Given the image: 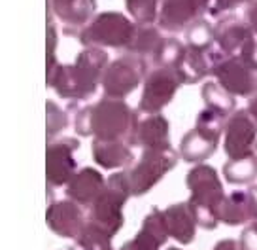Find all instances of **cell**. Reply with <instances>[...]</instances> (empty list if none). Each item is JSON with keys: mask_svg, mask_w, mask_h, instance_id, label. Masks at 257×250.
Listing matches in <instances>:
<instances>
[{"mask_svg": "<svg viewBox=\"0 0 257 250\" xmlns=\"http://www.w3.org/2000/svg\"><path fill=\"white\" fill-rule=\"evenodd\" d=\"M138 127V114L123 103V99L104 97L96 105L83 106L74 120V129L81 137L93 135L102 140H125L128 146L135 144Z\"/></svg>", "mask_w": 257, "mask_h": 250, "instance_id": "obj_1", "label": "cell"}, {"mask_svg": "<svg viewBox=\"0 0 257 250\" xmlns=\"http://www.w3.org/2000/svg\"><path fill=\"white\" fill-rule=\"evenodd\" d=\"M108 65V53L96 46H85L72 65L57 63L53 72L48 76V86L57 95L70 101H85L96 91L102 72Z\"/></svg>", "mask_w": 257, "mask_h": 250, "instance_id": "obj_2", "label": "cell"}, {"mask_svg": "<svg viewBox=\"0 0 257 250\" xmlns=\"http://www.w3.org/2000/svg\"><path fill=\"white\" fill-rule=\"evenodd\" d=\"M187 188L191 192L189 205L195 212L197 226L214 229L217 226V210L225 197L223 184L217 177L216 169L206 163H197L187 175Z\"/></svg>", "mask_w": 257, "mask_h": 250, "instance_id": "obj_3", "label": "cell"}, {"mask_svg": "<svg viewBox=\"0 0 257 250\" xmlns=\"http://www.w3.org/2000/svg\"><path fill=\"white\" fill-rule=\"evenodd\" d=\"M131 195L127 173H115L106 180L102 194L89 207V222L113 237L123 226V205Z\"/></svg>", "mask_w": 257, "mask_h": 250, "instance_id": "obj_4", "label": "cell"}, {"mask_svg": "<svg viewBox=\"0 0 257 250\" xmlns=\"http://www.w3.org/2000/svg\"><path fill=\"white\" fill-rule=\"evenodd\" d=\"M137 23L119 12H104L89 21L78 34V40L83 46L96 48H115L125 49L133 38Z\"/></svg>", "mask_w": 257, "mask_h": 250, "instance_id": "obj_5", "label": "cell"}, {"mask_svg": "<svg viewBox=\"0 0 257 250\" xmlns=\"http://www.w3.org/2000/svg\"><path fill=\"white\" fill-rule=\"evenodd\" d=\"M223 116L204 108L197 116V125L191 129L180 142V155L187 163H202L206 161L212 153L216 152L221 131L225 125Z\"/></svg>", "mask_w": 257, "mask_h": 250, "instance_id": "obj_6", "label": "cell"}, {"mask_svg": "<svg viewBox=\"0 0 257 250\" xmlns=\"http://www.w3.org/2000/svg\"><path fill=\"white\" fill-rule=\"evenodd\" d=\"M178 153L172 148H144L140 161L127 169L131 195H144L159 182L170 169H174Z\"/></svg>", "mask_w": 257, "mask_h": 250, "instance_id": "obj_7", "label": "cell"}, {"mask_svg": "<svg viewBox=\"0 0 257 250\" xmlns=\"http://www.w3.org/2000/svg\"><path fill=\"white\" fill-rule=\"evenodd\" d=\"M212 76L221 88H225L234 97L257 95V61L251 57H223L212 68Z\"/></svg>", "mask_w": 257, "mask_h": 250, "instance_id": "obj_8", "label": "cell"}, {"mask_svg": "<svg viewBox=\"0 0 257 250\" xmlns=\"http://www.w3.org/2000/svg\"><path fill=\"white\" fill-rule=\"evenodd\" d=\"M148 68H150V61L133 53H127L108 63L100 78L104 93L113 99H125L144 80Z\"/></svg>", "mask_w": 257, "mask_h": 250, "instance_id": "obj_9", "label": "cell"}, {"mask_svg": "<svg viewBox=\"0 0 257 250\" xmlns=\"http://www.w3.org/2000/svg\"><path fill=\"white\" fill-rule=\"evenodd\" d=\"M144 93L138 105V112L159 114L184 86L182 72L176 66H155L144 78Z\"/></svg>", "mask_w": 257, "mask_h": 250, "instance_id": "obj_10", "label": "cell"}, {"mask_svg": "<svg viewBox=\"0 0 257 250\" xmlns=\"http://www.w3.org/2000/svg\"><path fill=\"white\" fill-rule=\"evenodd\" d=\"M214 46L223 57L244 55L257 61V36L236 17H225L214 27Z\"/></svg>", "mask_w": 257, "mask_h": 250, "instance_id": "obj_11", "label": "cell"}, {"mask_svg": "<svg viewBox=\"0 0 257 250\" xmlns=\"http://www.w3.org/2000/svg\"><path fill=\"white\" fill-rule=\"evenodd\" d=\"M257 118L246 110H236L225 120V153L229 159L246 157L255 152Z\"/></svg>", "mask_w": 257, "mask_h": 250, "instance_id": "obj_12", "label": "cell"}, {"mask_svg": "<svg viewBox=\"0 0 257 250\" xmlns=\"http://www.w3.org/2000/svg\"><path fill=\"white\" fill-rule=\"evenodd\" d=\"M80 148V142L72 137H64L61 140L49 142L46 152V175L49 188L64 186L76 173L74 152Z\"/></svg>", "mask_w": 257, "mask_h": 250, "instance_id": "obj_13", "label": "cell"}, {"mask_svg": "<svg viewBox=\"0 0 257 250\" xmlns=\"http://www.w3.org/2000/svg\"><path fill=\"white\" fill-rule=\"evenodd\" d=\"M208 8L210 0H163L157 23L167 33H182Z\"/></svg>", "mask_w": 257, "mask_h": 250, "instance_id": "obj_14", "label": "cell"}, {"mask_svg": "<svg viewBox=\"0 0 257 250\" xmlns=\"http://www.w3.org/2000/svg\"><path fill=\"white\" fill-rule=\"evenodd\" d=\"M48 10L64 25L66 36H76L95 17L96 0H48Z\"/></svg>", "mask_w": 257, "mask_h": 250, "instance_id": "obj_15", "label": "cell"}, {"mask_svg": "<svg viewBox=\"0 0 257 250\" xmlns=\"http://www.w3.org/2000/svg\"><path fill=\"white\" fill-rule=\"evenodd\" d=\"M219 59L223 55L219 53V49L212 44V46H191L185 44V51L180 63V72L184 78V84H197L202 78H206L212 74V68L216 66Z\"/></svg>", "mask_w": 257, "mask_h": 250, "instance_id": "obj_16", "label": "cell"}, {"mask_svg": "<svg viewBox=\"0 0 257 250\" xmlns=\"http://www.w3.org/2000/svg\"><path fill=\"white\" fill-rule=\"evenodd\" d=\"M217 220L225 222L227 226H238L249 220H257V186L225 195L217 210Z\"/></svg>", "mask_w": 257, "mask_h": 250, "instance_id": "obj_17", "label": "cell"}, {"mask_svg": "<svg viewBox=\"0 0 257 250\" xmlns=\"http://www.w3.org/2000/svg\"><path fill=\"white\" fill-rule=\"evenodd\" d=\"M46 220H48L51 231H55L57 235L66 237V239H76V235L80 233L85 224L81 205H78L72 199L51 203L46 212Z\"/></svg>", "mask_w": 257, "mask_h": 250, "instance_id": "obj_18", "label": "cell"}, {"mask_svg": "<svg viewBox=\"0 0 257 250\" xmlns=\"http://www.w3.org/2000/svg\"><path fill=\"white\" fill-rule=\"evenodd\" d=\"M104 186L106 180L98 171L85 167L74 173V177L66 182V195L81 207H91L96 197L102 194Z\"/></svg>", "mask_w": 257, "mask_h": 250, "instance_id": "obj_19", "label": "cell"}, {"mask_svg": "<svg viewBox=\"0 0 257 250\" xmlns=\"http://www.w3.org/2000/svg\"><path fill=\"white\" fill-rule=\"evenodd\" d=\"M167 237H169V231L163 218V210L153 209L146 216L142 229L137 233V237L125 242L121 250H159L165 244Z\"/></svg>", "mask_w": 257, "mask_h": 250, "instance_id": "obj_20", "label": "cell"}, {"mask_svg": "<svg viewBox=\"0 0 257 250\" xmlns=\"http://www.w3.org/2000/svg\"><path fill=\"white\" fill-rule=\"evenodd\" d=\"M163 218L167 224L169 237L176 239L182 244L193 241L195 229H197V220H195V212H193L189 201L178 203V205H172L167 210H163Z\"/></svg>", "mask_w": 257, "mask_h": 250, "instance_id": "obj_21", "label": "cell"}, {"mask_svg": "<svg viewBox=\"0 0 257 250\" xmlns=\"http://www.w3.org/2000/svg\"><path fill=\"white\" fill-rule=\"evenodd\" d=\"M135 144L140 148H172L169 137V121L161 114H150V118L138 120Z\"/></svg>", "mask_w": 257, "mask_h": 250, "instance_id": "obj_22", "label": "cell"}, {"mask_svg": "<svg viewBox=\"0 0 257 250\" xmlns=\"http://www.w3.org/2000/svg\"><path fill=\"white\" fill-rule=\"evenodd\" d=\"M93 157L104 169L127 167L128 163H133L135 159V155L125 140H102V138H95Z\"/></svg>", "mask_w": 257, "mask_h": 250, "instance_id": "obj_23", "label": "cell"}, {"mask_svg": "<svg viewBox=\"0 0 257 250\" xmlns=\"http://www.w3.org/2000/svg\"><path fill=\"white\" fill-rule=\"evenodd\" d=\"M163 34H161V29L155 27V25H138L135 27V33H133V38L128 42V46L125 48L127 53H133V55H138L150 61L152 63L153 55L157 53L161 42H163Z\"/></svg>", "mask_w": 257, "mask_h": 250, "instance_id": "obj_24", "label": "cell"}, {"mask_svg": "<svg viewBox=\"0 0 257 250\" xmlns=\"http://www.w3.org/2000/svg\"><path fill=\"white\" fill-rule=\"evenodd\" d=\"M202 99L206 103V108L217 112L223 118H229L234 112V95H231L225 88H221L217 81H206L202 88Z\"/></svg>", "mask_w": 257, "mask_h": 250, "instance_id": "obj_25", "label": "cell"}, {"mask_svg": "<svg viewBox=\"0 0 257 250\" xmlns=\"http://www.w3.org/2000/svg\"><path fill=\"white\" fill-rule=\"evenodd\" d=\"M223 175L231 184H251L257 178V153H249L246 157L229 159L225 163Z\"/></svg>", "mask_w": 257, "mask_h": 250, "instance_id": "obj_26", "label": "cell"}, {"mask_svg": "<svg viewBox=\"0 0 257 250\" xmlns=\"http://www.w3.org/2000/svg\"><path fill=\"white\" fill-rule=\"evenodd\" d=\"M185 51V44L178 40V38H163L157 53L153 55L152 63L155 66H180L182 57Z\"/></svg>", "mask_w": 257, "mask_h": 250, "instance_id": "obj_27", "label": "cell"}, {"mask_svg": "<svg viewBox=\"0 0 257 250\" xmlns=\"http://www.w3.org/2000/svg\"><path fill=\"white\" fill-rule=\"evenodd\" d=\"M184 33L185 44H191V46H212L214 44V27L202 17L187 25Z\"/></svg>", "mask_w": 257, "mask_h": 250, "instance_id": "obj_28", "label": "cell"}, {"mask_svg": "<svg viewBox=\"0 0 257 250\" xmlns=\"http://www.w3.org/2000/svg\"><path fill=\"white\" fill-rule=\"evenodd\" d=\"M127 10L138 25H153L159 16L157 0H127Z\"/></svg>", "mask_w": 257, "mask_h": 250, "instance_id": "obj_29", "label": "cell"}, {"mask_svg": "<svg viewBox=\"0 0 257 250\" xmlns=\"http://www.w3.org/2000/svg\"><path fill=\"white\" fill-rule=\"evenodd\" d=\"M48 138L49 142L53 140L55 135H59L61 131L66 129L68 125V114L61 110L53 101H48Z\"/></svg>", "mask_w": 257, "mask_h": 250, "instance_id": "obj_30", "label": "cell"}, {"mask_svg": "<svg viewBox=\"0 0 257 250\" xmlns=\"http://www.w3.org/2000/svg\"><path fill=\"white\" fill-rule=\"evenodd\" d=\"M48 76L53 72V68H55L57 61H55V48H57V29L55 25H53V19L49 16V21H48Z\"/></svg>", "mask_w": 257, "mask_h": 250, "instance_id": "obj_31", "label": "cell"}, {"mask_svg": "<svg viewBox=\"0 0 257 250\" xmlns=\"http://www.w3.org/2000/svg\"><path fill=\"white\" fill-rule=\"evenodd\" d=\"M246 2H248V0H214L212 6L208 8V14L210 16H219V14H223V12H233V10H236L238 6L246 4Z\"/></svg>", "mask_w": 257, "mask_h": 250, "instance_id": "obj_32", "label": "cell"}, {"mask_svg": "<svg viewBox=\"0 0 257 250\" xmlns=\"http://www.w3.org/2000/svg\"><path fill=\"white\" fill-rule=\"evenodd\" d=\"M240 244L244 250H257V220H253V224H249L240 235Z\"/></svg>", "mask_w": 257, "mask_h": 250, "instance_id": "obj_33", "label": "cell"}, {"mask_svg": "<svg viewBox=\"0 0 257 250\" xmlns=\"http://www.w3.org/2000/svg\"><path fill=\"white\" fill-rule=\"evenodd\" d=\"M246 4H248V8H246V25L257 36V0H248Z\"/></svg>", "mask_w": 257, "mask_h": 250, "instance_id": "obj_34", "label": "cell"}, {"mask_svg": "<svg viewBox=\"0 0 257 250\" xmlns=\"http://www.w3.org/2000/svg\"><path fill=\"white\" fill-rule=\"evenodd\" d=\"M214 250H244V246L240 244V241H233V239H223L216 244Z\"/></svg>", "mask_w": 257, "mask_h": 250, "instance_id": "obj_35", "label": "cell"}, {"mask_svg": "<svg viewBox=\"0 0 257 250\" xmlns=\"http://www.w3.org/2000/svg\"><path fill=\"white\" fill-rule=\"evenodd\" d=\"M248 110L257 118V95H255V97H251V101H249V106H248Z\"/></svg>", "mask_w": 257, "mask_h": 250, "instance_id": "obj_36", "label": "cell"}, {"mask_svg": "<svg viewBox=\"0 0 257 250\" xmlns=\"http://www.w3.org/2000/svg\"><path fill=\"white\" fill-rule=\"evenodd\" d=\"M167 250H180V248H167Z\"/></svg>", "mask_w": 257, "mask_h": 250, "instance_id": "obj_37", "label": "cell"}, {"mask_svg": "<svg viewBox=\"0 0 257 250\" xmlns=\"http://www.w3.org/2000/svg\"><path fill=\"white\" fill-rule=\"evenodd\" d=\"M255 153H257V142H255Z\"/></svg>", "mask_w": 257, "mask_h": 250, "instance_id": "obj_38", "label": "cell"}]
</instances>
